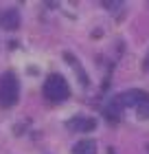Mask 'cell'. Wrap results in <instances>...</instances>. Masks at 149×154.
Masks as SVG:
<instances>
[{"label":"cell","instance_id":"cell-1","mask_svg":"<svg viewBox=\"0 0 149 154\" xmlns=\"http://www.w3.org/2000/svg\"><path fill=\"white\" fill-rule=\"evenodd\" d=\"M68 95H70L68 82L64 79L61 75L53 73V75L46 77V82H44V97H46L48 101L59 103V101H64V99H68Z\"/></svg>","mask_w":149,"mask_h":154},{"label":"cell","instance_id":"cell-2","mask_svg":"<svg viewBox=\"0 0 149 154\" xmlns=\"http://www.w3.org/2000/svg\"><path fill=\"white\" fill-rule=\"evenodd\" d=\"M18 95H20V84L16 79V75L13 73H4L2 77H0V106L2 108L16 106Z\"/></svg>","mask_w":149,"mask_h":154},{"label":"cell","instance_id":"cell-3","mask_svg":"<svg viewBox=\"0 0 149 154\" xmlns=\"http://www.w3.org/2000/svg\"><path fill=\"white\" fill-rule=\"evenodd\" d=\"M118 101H121V106H134V108H138L140 103L149 101V95L145 93V90H140V88H132V90H125V93L118 97Z\"/></svg>","mask_w":149,"mask_h":154},{"label":"cell","instance_id":"cell-4","mask_svg":"<svg viewBox=\"0 0 149 154\" xmlns=\"http://www.w3.org/2000/svg\"><path fill=\"white\" fill-rule=\"evenodd\" d=\"M0 26H2V29H9V31H16L20 26V13L16 9L0 11Z\"/></svg>","mask_w":149,"mask_h":154},{"label":"cell","instance_id":"cell-5","mask_svg":"<svg viewBox=\"0 0 149 154\" xmlns=\"http://www.w3.org/2000/svg\"><path fill=\"white\" fill-rule=\"evenodd\" d=\"M121 108H123V106H121L118 97H116V99H112L108 106H105V110H103V112H105V119H108L110 123H118V121H121Z\"/></svg>","mask_w":149,"mask_h":154},{"label":"cell","instance_id":"cell-6","mask_svg":"<svg viewBox=\"0 0 149 154\" xmlns=\"http://www.w3.org/2000/svg\"><path fill=\"white\" fill-rule=\"evenodd\" d=\"M70 125H75L73 130H81V132H88V130H94L97 128V121L92 117H77L70 121Z\"/></svg>","mask_w":149,"mask_h":154},{"label":"cell","instance_id":"cell-7","mask_svg":"<svg viewBox=\"0 0 149 154\" xmlns=\"http://www.w3.org/2000/svg\"><path fill=\"white\" fill-rule=\"evenodd\" d=\"M64 57H66V62H68V64H70V66L75 68L77 73H79V79H81V84H83V86H88V84H90V79H88L86 71H83V68H81V64H79V62L75 60V55H73V53H64Z\"/></svg>","mask_w":149,"mask_h":154},{"label":"cell","instance_id":"cell-8","mask_svg":"<svg viewBox=\"0 0 149 154\" xmlns=\"http://www.w3.org/2000/svg\"><path fill=\"white\" fill-rule=\"evenodd\" d=\"M73 154H97V143L90 141V139H83V141H79L75 145Z\"/></svg>","mask_w":149,"mask_h":154},{"label":"cell","instance_id":"cell-9","mask_svg":"<svg viewBox=\"0 0 149 154\" xmlns=\"http://www.w3.org/2000/svg\"><path fill=\"white\" fill-rule=\"evenodd\" d=\"M138 119H149V101L138 106Z\"/></svg>","mask_w":149,"mask_h":154},{"label":"cell","instance_id":"cell-10","mask_svg":"<svg viewBox=\"0 0 149 154\" xmlns=\"http://www.w3.org/2000/svg\"><path fill=\"white\" fill-rule=\"evenodd\" d=\"M108 154H116V152H114V150H112V148H110V150H108Z\"/></svg>","mask_w":149,"mask_h":154},{"label":"cell","instance_id":"cell-11","mask_svg":"<svg viewBox=\"0 0 149 154\" xmlns=\"http://www.w3.org/2000/svg\"><path fill=\"white\" fill-rule=\"evenodd\" d=\"M147 150H149V145H147Z\"/></svg>","mask_w":149,"mask_h":154}]
</instances>
